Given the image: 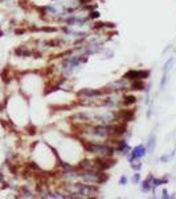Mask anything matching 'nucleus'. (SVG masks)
Wrapping results in <instances>:
<instances>
[{"instance_id": "f257e3e1", "label": "nucleus", "mask_w": 176, "mask_h": 199, "mask_svg": "<svg viewBox=\"0 0 176 199\" xmlns=\"http://www.w3.org/2000/svg\"><path fill=\"white\" fill-rule=\"evenodd\" d=\"M83 147H85L86 151L99 154L101 157H111L114 154V147L107 146V145H102V143H94L91 141L83 142Z\"/></svg>"}, {"instance_id": "f03ea898", "label": "nucleus", "mask_w": 176, "mask_h": 199, "mask_svg": "<svg viewBox=\"0 0 176 199\" xmlns=\"http://www.w3.org/2000/svg\"><path fill=\"white\" fill-rule=\"evenodd\" d=\"M150 77V71H138V69H130L128 72H126L123 78L125 80H146Z\"/></svg>"}, {"instance_id": "7ed1b4c3", "label": "nucleus", "mask_w": 176, "mask_h": 199, "mask_svg": "<svg viewBox=\"0 0 176 199\" xmlns=\"http://www.w3.org/2000/svg\"><path fill=\"white\" fill-rule=\"evenodd\" d=\"M72 190L74 191L76 194H78V197H83V195H91V194H94V193H97L98 189L97 187H93V186H87L85 185V183H76V185L72 187Z\"/></svg>"}, {"instance_id": "20e7f679", "label": "nucleus", "mask_w": 176, "mask_h": 199, "mask_svg": "<svg viewBox=\"0 0 176 199\" xmlns=\"http://www.w3.org/2000/svg\"><path fill=\"white\" fill-rule=\"evenodd\" d=\"M146 150H147V147L143 146V145H138V146L134 147V150L131 151V155L128 157L130 163L134 162V161H136V159H140L142 157L146 155Z\"/></svg>"}, {"instance_id": "39448f33", "label": "nucleus", "mask_w": 176, "mask_h": 199, "mask_svg": "<svg viewBox=\"0 0 176 199\" xmlns=\"http://www.w3.org/2000/svg\"><path fill=\"white\" fill-rule=\"evenodd\" d=\"M130 150H131V149H130V146L127 145V142H126L125 139H121V141H118V145H117V151H119L121 154H125V155H127Z\"/></svg>"}, {"instance_id": "423d86ee", "label": "nucleus", "mask_w": 176, "mask_h": 199, "mask_svg": "<svg viewBox=\"0 0 176 199\" xmlns=\"http://www.w3.org/2000/svg\"><path fill=\"white\" fill-rule=\"evenodd\" d=\"M134 114H135V110H127V109H123L118 113V116H121L122 120H126V121H131L134 118Z\"/></svg>"}, {"instance_id": "0eeeda50", "label": "nucleus", "mask_w": 176, "mask_h": 199, "mask_svg": "<svg viewBox=\"0 0 176 199\" xmlns=\"http://www.w3.org/2000/svg\"><path fill=\"white\" fill-rule=\"evenodd\" d=\"M152 179H154V175L150 174L147 177V179L143 182V185H142V191H144V193H148V191L151 190V183H152Z\"/></svg>"}, {"instance_id": "6e6552de", "label": "nucleus", "mask_w": 176, "mask_h": 199, "mask_svg": "<svg viewBox=\"0 0 176 199\" xmlns=\"http://www.w3.org/2000/svg\"><path fill=\"white\" fill-rule=\"evenodd\" d=\"M144 82H143V80H132V82H131V89H135V90H142L144 89Z\"/></svg>"}, {"instance_id": "1a4fd4ad", "label": "nucleus", "mask_w": 176, "mask_h": 199, "mask_svg": "<svg viewBox=\"0 0 176 199\" xmlns=\"http://www.w3.org/2000/svg\"><path fill=\"white\" fill-rule=\"evenodd\" d=\"M136 102V97L135 96H125L123 100H122V105H132Z\"/></svg>"}, {"instance_id": "9d476101", "label": "nucleus", "mask_w": 176, "mask_h": 199, "mask_svg": "<svg viewBox=\"0 0 176 199\" xmlns=\"http://www.w3.org/2000/svg\"><path fill=\"white\" fill-rule=\"evenodd\" d=\"M168 182V178H166V177H164V178H154V179H152V183H151V185H152V187H155V189H156V187H159V186H162V185H164V183H167Z\"/></svg>"}, {"instance_id": "9b49d317", "label": "nucleus", "mask_w": 176, "mask_h": 199, "mask_svg": "<svg viewBox=\"0 0 176 199\" xmlns=\"http://www.w3.org/2000/svg\"><path fill=\"white\" fill-rule=\"evenodd\" d=\"M146 147L150 151H152L155 149V134H154V133H151L150 137H148V142H147V146Z\"/></svg>"}, {"instance_id": "f8f14e48", "label": "nucleus", "mask_w": 176, "mask_h": 199, "mask_svg": "<svg viewBox=\"0 0 176 199\" xmlns=\"http://www.w3.org/2000/svg\"><path fill=\"white\" fill-rule=\"evenodd\" d=\"M172 63H174V57H170V59H168V61L166 64H164V68H163V71H164V73H168V72L171 71V65H172Z\"/></svg>"}, {"instance_id": "ddd939ff", "label": "nucleus", "mask_w": 176, "mask_h": 199, "mask_svg": "<svg viewBox=\"0 0 176 199\" xmlns=\"http://www.w3.org/2000/svg\"><path fill=\"white\" fill-rule=\"evenodd\" d=\"M167 81H168V76H167V73H164L163 78H162V81H160V90H163V89H164V86H166Z\"/></svg>"}, {"instance_id": "4468645a", "label": "nucleus", "mask_w": 176, "mask_h": 199, "mask_svg": "<svg viewBox=\"0 0 176 199\" xmlns=\"http://www.w3.org/2000/svg\"><path fill=\"white\" fill-rule=\"evenodd\" d=\"M172 157H174V153L170 154V155H162V157H160V162H168Z\"/></svg>"}, {"instance_id": "2eb2a0df", "label": "nucleus", "mask_w": 176, "mask_h": 199, "mask_svg": "<svg viewBox=\"0 0 176 199\" xmlns=\"http://www.w3.org/2000/svg\"><path fill=\"white\" fill-rule=\"evenodd\" d=\"M144 89H146V102H148V97H150V92H151V84L144 86Z\"/></svg>"}, {"instance_id": "dca6fc26", "label": "nucleus", "mask_w": 176, "mask_h": 199, "mask_svg": "<svg viewBox=\"0 0 176 199\" xmlns=\"http://www.w3.org/2000/svg\"><path fill=\"white\" fill-rule=\"evenodd\" d=\"M98 17H99L98 11H93V12H90V15H89V19H98Z\"/></svg>"}, {"instance_id": "f3484780", "label": "nucleus", "mask_w": 176, "mask_h": 199, "mask_svg": "<svg viewBox=\"0 0 176 199\" xmlns=\"http://www.w3.org/2000/svg\"><path fill=\"white\" fill-rule=\"evenodd\" d=\"M132 182H134V183H139V182H140V175H139V173H135V174H134Z\"/></svg>"}, {"instance_id": "a211bd4d", "label": "nucleus", "mask_w": 176, "mask_h": 199, "mask_svg": "<svg viewBox=\"0 0 176 199\" xmlns=\"http://www.w3.org/2000/svg\"><path fill=\"white\" fill-rule=\"evenodd\" d=\"M126 183H127V177H126V175H123V177H121V179H119V185L125 186Z\"/></svg>"}, {"instance_id": "6ab92c4d", "label": "nucleus", "mask_w": 176, "mask_h": 199, "mask_svg": "<svg viewBox=\"0 0 176 199\" xmlns=\"http://www.w3.org/2000/svg\"><path fill=\"white\" fill-rule=\"evenodd\" d=\"M131 167L134 170H139L140 169V163H135V162H131Z\"/></svg>"}, {"instance_id": "aec40b11", "label": "nucleus", "mask_w": 176, "mask_h": 199, "mask_svg": "<svg viewBox=\"0 0 176 199\" xmlns=\"http://www.w3.org/2000/svg\"><path fill=\"white\" fill-rule=\"evenodd\" d=\"M162 197H163L164 199H168V198H170V195H168V191H167V190H163V195H162Z\"/></svg>"}]
</instances>
